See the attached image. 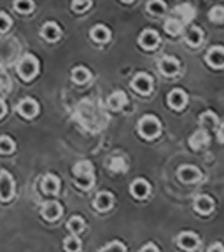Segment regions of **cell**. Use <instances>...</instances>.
I'll return each mask as SVG.
<instances>
[{"label": "cell", "instance_id": "cell-1", "mask_svg": "<svg viewBox=\"0 0 224 252\" xmlns=\"http://www.w3.org/2000/svg\"><path fill=\"white\" fill-rule=\"evenodd\" d=\"M74 175L79 188L90 189L93 186V165L90 161H79L74 166Z\"/></svg>", "mask_w": 224, "mask_h": 252}, {"label": "cell", "instance_id": "cell-2", "mask_svg": "<svg viewBox=\"0 0 224 252\" xmlns=\"http://www.w3.org/2000/svg\"><path fill=\"white\" fill-rule=\"evenodd\" d=\"M160 130H161L160 121L156 118H153V116H147V118H144L138 123V131H140L142 137L146 138H154L160 133Z\"/></svg>", "mask_w": 224, "mask_h": 252}, {"label": "cell", "instance_id": "cell-3", "mask_svg": "<svg viewBox=\"0 0 224 252\" xmlns=\"http://www.w3.org/2000/svg\"><path fill=\"white\" fill-rule=\"evenodd\" d=\"M37 70H39V63H37V60L30 55L25 56V58L20 62V65H18V72H20V75L25 79V81H30L32 77H35Z\"/></svg>", "mask_w": 224, "mask_h": 252}, {"label": "cell", "instance_id": "cell-4", "mask_svg": "<svg viewBox=\"0 0 224 252\" xmlns=\"http://www.w3.org/2000/svg\"><path fill=\"white\" fill-rule=\"evenodd\" d=\"M133 90L140 94H147L151 90H153V81H151L149 75L146 74H138L137 77L133 79V83H131Z\"/></svg>", "mask_w": 224, "mask_h": 252}, {"label": "cell", "instance_id": "cell-5", "mask_svg": "<svg viewBox=\"0 0 224 252\" xmlns=\"http://www.w3.org/2000/svg\"><path fill=\"white\" fill-rule=\"evenodd\" d=\"M0 188H2V200L4 201H9L14 193V182H12L11 175L7 172H2L0 173Z\"/></svg>", "mask_w": 224, "mask_h": 252}, {"label": "cell", "instance_id": "cell-6", "mask_svg": "<svg viewBox=\"0 0 224 252\" xmlns=\"http://www.w3.org/2000/svg\"><path fill=\"white\" fill-rule=\"evenodd\" d=\"M207 63L214 68L224 67V49L223 47H214L207 53Z\"/></svg>", "mask_w": 224, "mask_h": 252}, {"label": "cell", "instance_id": "cell-7", "mask_svg": "<svg viewBox=\"0 0 224 252\" xmlns=\"http://www.w3.org/2000/svg\"><path fill=\"white\" fill-rule=\"evenodd\" d=\"M160 70L165 75H175L181 70V65H179V62L175 58L166 56V58H163L161 62H160Z\"/></svg>", "mask_w": 224, "mask_h": 252}, {"label": "cell", "instance_id": "cell-8", "mask_svg": "<svg viewBox=\"0 0 224 252\" xmlns=\"http://www.w3.org/2000/svg\"><path fill=\"white\" fill-rule=\"evenodd\" d=\"M209 133L205 130H198L196 133H193V137H191V140H189V144H191V147H193L194 151H201L205 149V147L209 146Z\"/></svg>", "mask_w": 224, "mask_h": 252}, {"label": "cell", "instance_id": "cell-9", "mask_svg": "<svg viewBox=\"0 0 224 252\" xmlns=\"http://www.w3.org/2000/svg\"><path fill=\"white\" fill-rule=\"evenodd\" d=\"M138 42H140L142 47H146V49H154V47L158 46V42H160V35L153 30H146L140 35Z\"/></svg>", "mask_w": 224, "mask_h": 252}, {"label": "cell", "instance_id": "cell-10", "mask_svg": "<svg viewBox=\"0 0 224 252\" xmlns=\"http://www.w3.org/2000/svg\"><path fill=\"white\" fill-rule=\"evenodd\" d=\"M37 110H39V107H37V103L32 98L23 100V102L18 105V112H20L23 118H28V119L33 118V116L37 114Z\"/></svg>", "mask_w": 224, "mask_h": 252}, {"label": "cell", "instance_id": "cell-11", "mask_svg": "<svg viewBox=\"0 0 224 252\" xmlns=\"http://www.w3.org/2000/svg\"><path fill=\"white\" fill-rule=\"evenodd\" d=\"M179 179H181L182 182L191 184V182H196L198 179H200V172H198V168H194V166H182V168L179 170Z\"/></svg>", "mask_w": 224, "mask_h": 252}, {"label": "cell", "instance_id": "cell-12", "mask_svg": "<svg viewBox=\"0 0 224 252\" xmlns=\"http://www.w3.org/2000/svg\"><path fill=\"white\" fill-rule=\"evenodd\" d=\"M42 216L46 217L47 220H55L62 216V205L56 203V201H49V203L44 205L42 209Z\"/></svg>", "mask_w": 224, "mask_h": 252}, {"label": "cell", "instance_id": "cell-13", "mask_svg": "<svg viewBox=\"0 0 224 252\" xmlns=\"http://www.w3.org/2000/svg\"><path fill=\"white\" fill-rule=\"evenodd\" d=\"M40 188H42L44 193L47 194H53V193H58L60 189V181L55 177V175H46L40 182Z\"/></svg>", "mask_w": 224, "mask_h": 252}, {"label": "cell", "instance_id": "cell-14", "mask_svg": "<svg viewBox=\"0 0 224 252\" xmlns=\"http://www.w3.org/2000/svg\"><path fill=\"white\" fill-rule=\"evenodd\" d=\"M168 105L172 109H182L186 105V93L181 90H173L172 93L168 94Z\"/></svg>", "mask_w": 224, "mask_h": 252}, {"label": "cell", "instance_id": "cell-15", "mask_svg": "<svg viewBox=\"0 0 224 252\" xmlns=\"http://www.w3.org/2000/svg\"><path fill=\"white\" fill-rule=\"evenodd\" d=\"M179 247L186 249V251H193L198 247V236L193 233H182L179 236Z\"/></svg>", "mask_w": 224, "mask_h": 252}, {"label": "cell", "instance_id": "cell-16", "mask_svg": "<svg viewBox=\"0 0 224 252\" xmlns=\"http://www.w3.org/2000/svg\"><path fill=\"white\" fill-rule=\"evenodd\" d=\"M175 14H177V18L182 21V23H189V21L194 18V9H193V5L182 4V5H177V7H175Z\"/></svg>", "mask_w": 224, "mask_h": 252}, {"label": "cell", "instance_id": "cell-17", "mask_svg": "<svg viewBox=\"0 0 224 252\" xmlns=\"http://www.w3.org/2000/svg\"><path fill=\"white\" fill-rule=\"evenodd\" d=\"M147 193H149V184H147L146 181H142V179L133 181V184H131V194H133L135 198L142 200V198L147 196Z\"/></svg>", "mask_w": 224, "mask_h": 252}, {"label": "cell", "instance_id": "cell-18", "mask_svg": "<svg viewBox=\"0 0 224 252\" xmlns=\"http://www.w3.org/2000/svg\"><path fill=\"white\" fill-rule=\"evenodd\" d=\"M194 209L200 214H203V216H207V214H210L214 210V201L209 196H205V194L203 196H198L196 203H194Z\"/></svg>", "mask_w": 224, "mask_h": 252}, {"label": "cell", "instance_id": "cell-19", "mask_svg": "<svg viewBox=\"0 0 224 252\" xmlns=\"http://www.w3.org/2000/svg\"><path fill=\"white\" fill-rule=\"evenodd\" d=\"M109 37H110V32L107 30L103 25H96V27L91 28V39H93L95 42L103 44V42L109 40Z\"/></svg>", "mask_w": 224, "mask_h": 252}, {"label": "cell", "instance_id": "cell-20", "mask_svg": "<svg viewBox=\"0 0 224 252\" xmlns=\"http://www.w3.org/2000/svg\"><path fill=\"white\" fill-rule=\"evenodd\" d=\"M112 201H114V198L110 193H100L98 196L95 198V207L103 212V210H109L112 207Z\"/></svg>", "mask_w": 224, "mask_h": 252}, {"label": "cell", "instance_id": "cell-21", "mask_svg": "<svg viewBox=\"0 0 224 252\" xmlns=\"http://www.w3.org/2000/svg\"><path fill=\"white\" fill-rule=\"evenodd\" d=\"M126 105V94L123 91H116L109 96V107L112 110H119Z\"/></svg>", "mask_w": 224, "mask_h": 252}, {"label": "cell", "instance_id": "cell-22", "mask_svg": "<svg viewBox=\"0 0 224 252\" xmlns=\"http://www.w3.org/2000/svg\"><path fill=\"white\" fill-rule=\"evenodd\" d=\"M42 37L46 40H56V39H60V28H58V25H55V23H46L44 25V28H42Z\"/></svg>", "mask_w": 224, "mask_h": 252}, {"label": "cell", "instance_id": "cell-23", "mask_svg": "<svg viewBox=\"0 0 224 252\" xmlns=\"http://www.w3.org/2000/svg\"><path fill=\"white\" fill-rule=\"evenodd\" d=\"M182 25H184V23H182L179 18H170V20L165 23V30L168 32L170 35H179V33H181Z\"/></svg>", "mask_w": 224, "mask_h": 252}, {"label": "cell", "instance_id": "cell-24", "mask_svg": "<svg viewBox=\"0 0 224 252\" xmlns=\"http://www.w3.org/2000/svg\"><path fill=\"white\" fill-rule=\"evenodd\" d=\"M72 79H74L77 84H84L90 79V72H88V68L84 67H77L74 68V72H72Z\"/></svg>", "mask_w": 224, "mask_h": 252}, {"label": "cell", "instance_id": "cell-25", "mask_svg": "<svg viewBox=\"0 0 224 252\" xmlns=\"http://www.w3.org/2000/svg\"><path fill=\"white\" fill-rule=\"evenodd\" d=\"M110 170L114 173H121L126 170V159L123 156H114L110 159Z\"/></svg>", "mask_w": 224, "mask_h": 252}, {"label": "cell", "instance_id": "cell-26", "mask_svg": "<svg viewBox=\"0 0 224 252\" xmlns=\"http://www.w3.org/2000/svg\"><path fill=\"white\" fill-rule=\"evenodd\" d=\"M67 228H68V231H72V233H75V235H79V233H81L84 229V220L81 219V217H72V219L67 222Z\"/></svg>", "mask_w": 224, "mask_h": 252}, {"label": "cell", "instance_id": "cell-27", "mask_svg": "<svg viewBox=\"0 0 224 252\" xmlns=\"http://www.w3.org/2000/svg\"><path fill=\"white\" fill-rule=\"evenodd\" d=\"M147 11L153 16H161L165 12V4H163L161 0H151L149 5H147Z\"/></svg>", "mask_w": 224, "mask_h": 252}, {"label": "cell", "instance_id": "cell-28", "mask_svg": "<svg viewBox=\"0 0 224 252\" xmlns=\"http://www.w3.org/2000/svg\"><path fill=\"white\" fill-rule=\"evenodd\" d=\"M201 30L200 28H191V30L188 32V37H186V39H188V42L191 44V46H198V44L201 42Z\"/></svg>", "mask_w": 224, "mask_h": 252}, {"label": "cell", "instance_id": "cell-29", "mask_svg": "<svg viewBox=\"0 0 224 252\" xmlns=\"http://www.w3.org/2000/svg\"><path fill=\"white\" fill-rule=\"evenodd\" d=\"M200 125L203 126V128H214V126L217 125V118L212 112H205L200 118Z\"/></svg>", "mask_w": 224, "mask_h": 252}, {"label": "cell", "instance_id": "cell-30", "mask_svg": "<svg viewBox=\"0 0 224 252\" xmlns=\"http://www.w3.org/2000/svg\"><path fill=\"white\" fill-rule=\"evenodd\" d=\"M14 7H16V11L27 14V12H30L32 9H33V2H32V0H16Z\"/></svg>", "mask_w": 224, "mask_h": 252}, {"label": "cell", "instance_id": "cell-31", "mask_svg": "<svg viewBox=\"0 0 224 252\" xmlns=\"http://www.w3.org/2000/svg\"><path fill=\"white\" fill-rule=\"evenodd\" d=\"M0 151H2V154H9L11 151H14V142L7 135H4L2 140H0Z\"/></svg>", "mask_w": 224, "mask_h": 252}, {"label": "cell", "instance_id": "cell-32", "mask_svg": "<svg viewBox=\"0 0 224 252\" xmlns=\"http://www.w3.org/2000/svg\"><path fill=\"white\" fill-rule=\"evenodd\" d=\"M209 16L214 23H224V7H214Z\"/></svg>", "mask_w": 224, "mask_h": 252}, {"label": "cell", "instance_id": "cell-33", "mask_svg": "<svg viewBox=\"0 0 224 252\" xmlns=\"http://www.w3.org/2000/svg\"><path fill=\"white\" fill-rule=\"evenodd\" d=\"M90 4H91V0H72V7L77 12L86 11V9L90 7Z\"/></svg>", "mask_w": 224, "mask_h": 252}, {"label": "cell", "instance_id": "cell-34", "mask_svg": "<svg viewBox=\"0 0 224 252\" xmlns=\"http://www.w3.org/2000/svg\"><path fill=\"white\" fill-rule=\"evenodd\" d=\"M63 247H65V251L75 252V251H79V247H81V244H79V242H77V238H68V240H65V244H63Z\"/></svg>", "mask_w": 224, "mask_h": 252}, {"label": "cell", "instance_id": "cell-35", "mask_svg": "<svg viewBox=\"0 0 224 252\" xmlns=\"http://www.w3.org/2000/svg\"><path fill=\"white\" fill-rule=\"evenodd\" d=\"M0 20H2V27H0V30H2V32H7L9 30V25H11V20H9V16L5 14V12H2V14H0Z\"/></svg>", "mask_w": 224, "mask_h": 252}, {"label": "cell", "instance_id": "cell-36", "mask_svg": "<svg viewBox=\"0 0 224 252\" xmlns=\"http://www.w3.org/2000/svg\"><path fill=\"white\" fill-rule=\"evenodd\" d=\"M109 249H116V251H125V245L123 244H118V242H114V244H107L102 247V251H109Z\"/></svg>", "mask_w": 224, "mask_h": 252}, {"label": "cell", "instance_id": "cell-37", "mask_svg": "<svg viewBox=\"0 0 224 252\" xmlns=\"http://www.w3.org/2000/svg\"><path fill=\"white\" fill-rule=\"evenodd\" d=\"M153 249H154V251H158L156 245H154V244H149V245H146V247H142L140 251H153Z\"/></svg>", "mask_w": 224, "mask_h": 252}, {"label": "cell", "instance_id": "cell-38", "mask_svg": "<svg viewBox=\"0 0 224 252\" xmlns=\"http://www.w3.org/2000/svg\"><path fill=\"white\" fill-rule=\"evenodd\" d=\"M2 81H4V91H7V88H9V81H7V75H5V74H2Z\"/></svg>", "mask_w": 224, "mask_h": 252}, {"label": "cell", "instance_id": "cell-39", "mask_svg": "<svg viewBox=\"0 0 224 252\" xmlns=\"http://www.w3.org/2000/svg\"><path fill=\"white\" fill-rule=\"evenodd\" d=\"M209 251H224V247L219 244H216V245H212V247H209Z\"/></svg>", "mask_w": 224, "mask_h": 252}, {"label": "cell", "instance_id": "cell-40", "mask_svg": "<svg viewBox=\"0 0 224 252\" xmlns=\"http://www.w3.org/2000/svg\"><path fill=\"white\" fill-rule=\"evenodd\" d=\"M5 112H7V105H5V100H2V118L5 116Z\"/></svg>", "mask_w": 224, "mask_h": 252}, {"label": "cell", "instance_id": "cell-41", "mask_svg": "<svg viewBox=\"0 0 224 252\" xmlns=\"http://www.w3.org/2000/svg\"><path fill=\"white\" fill-rule=\"evenodd\" d=\"M219 138H221V142H224V126H223V130L219 131Z\"/></svg>", "mask_w": 224, "mask_h": 252}, {"label": "cell", "instance_id": "cell-42", "mask_svg": "<svg viewBox=\"0 0 224 252\" xmlns=\"http://www.w3.org/2000/svg\"><path fill=\"white\" fill-rule=\"evenodd\" d=\"M123 2H133V0H123Z\"/></svg>", "mask_w": 224, "mask_h": 252}]
</instances>
